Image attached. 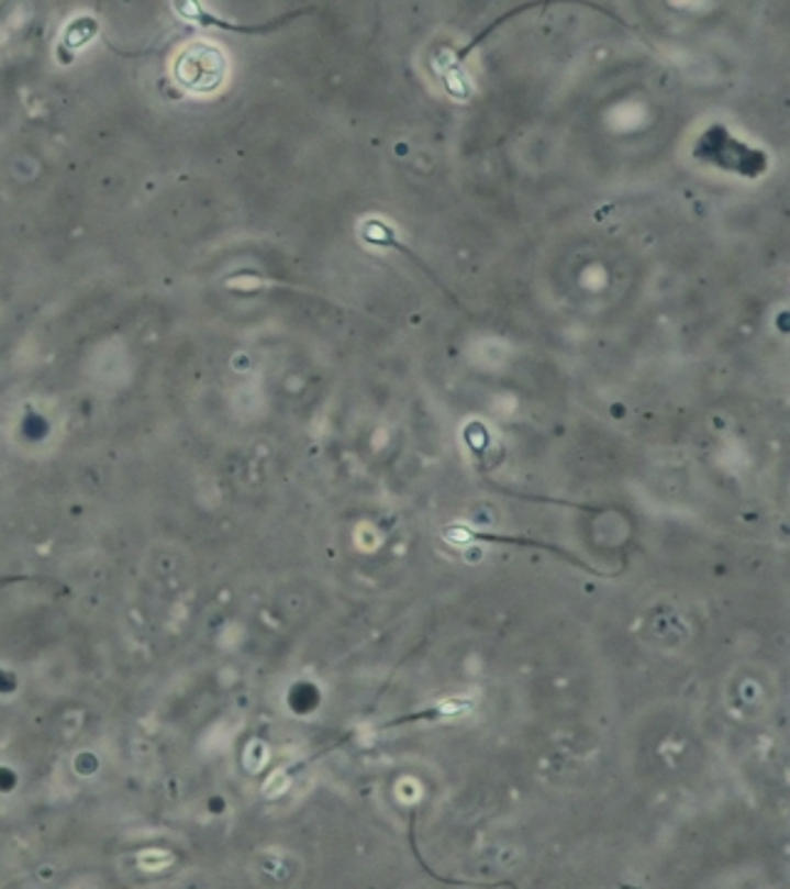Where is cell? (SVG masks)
I'll use <instances>...</instances> for the list:
<instances>
[{
    "label": "cell",
    "instance_id": "1",
    "mask_svg": "<svg viewBox=\"0 0 790 889\" xmlns=\"http://www.w3.org/2000/svg\"><path fill=\"white\" fill-rule=\"evenodd\" d=\"M225 57L218 47L196 43L176 57L174 75L178 85L191 92H215L225 79Z\"/></svg>",
    "mask_w": 790,
    "mask_h": 889
},
{
    "label": "cell",
    "instance_id": "2",
    "mask_svg": "<svg viewBox=\"0 0 790 889\" xmlns=\"http://www.w3.org/2000/svg\"><path fill=\"white\" fill-rule=\"evenodd\" d=\"M176 8H181V10H178V13L186 15V18H193V20H198V23H203V25H215V27H223V30H233V33H269V30L282 27L285 23H289V20H292V18H297V15H299V13H289V15H285V18L272 20V23H265V25H233V23H225V20H220V18L208 15L205 10H200V5H198V3H193V8H196V10H188L183 3H178Z\"/></svg>",
    "mask_w": 790,
    "mask_h": 889
}]
</instances>
